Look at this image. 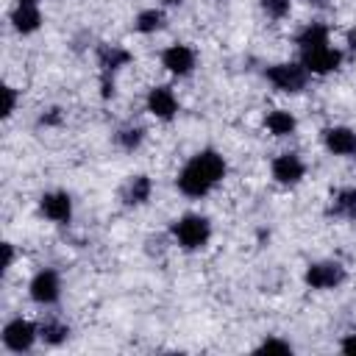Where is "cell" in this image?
Listing matches in <instances>:
<instances>
[{
	"mask_svg": "<svg viewBox=\"0 0 356 356\" xmlns=\"http://www.w3.org/2000/svg\"><path fill=\"white\" fill-rule=\"evenodd\" d=\"M273 178L278 184H298L303 178V161L295 153H281L273 161Z\"/></svg>",
	"mask_w": 356,
	"mask_h": 356,
	"instance_id": "9c48e42d",
	"label": "cell"
},
{
	"mask_svg": "<svg viewBox=\"0 0 356 356\" xmlns=\"http://www.w3.org/2000/svg\"><path fill=\"white\" fill-rule=\"evenodd\" d=\"M147 195H150V178L136 175V178H131V181H128V186H125V203H131V206L145 203V200H147Z\"/></svg>",
	"mask_w": 356,
	"mask_h": 356,
	"instance_id": "9a60e30c",
	"label": "cell"
},
{
	"mask_svg": "<svg viewBox=\"0 0 356 356\" xmlns=\"http://www.w3.org/2000/svg\"><path fill=\"white\" fill-rule=\"evenodd\" d=\"M348 44H350V47H353V50H356V28H353V31H350V33H348Z\"/></svg>",
	"mask_w": 356,
	"mask_h": 356,
	"instance_id": "4316f807",
	"label": "cell"
},
{
	"mask_svg": "<svg viewBox=\"0 0 356 356\" xmlns=\"http://www.w3.org/2000/svg\"><path fill=\"white\" fill-rule=\"evenodd\" d=\"M128 61H131V56H128L125 50H120V47H103V50H100V64H103L106 78H108V72L120 70V67L128 64Z\"/></svg>",
	"mask_w": 356,
	"mask_h": 356,
	"instance_id": "2e32d148",
	"label": "cell"
},
{
	"mask_svg": "<svg viewBox=\"0 0 356 356\" xmlns=\"http://www.w3.org/2000/svg\"><path fill=\"white\" fill-rule=\"evenodd\" d=\"M306 72L303 64H275L267 70V78L281 92H300L306 86Z\"/></svg>",
	"mask_w": 356,
	"mask_h": 356,
	"instance_id": "3957f363",
	"label": "cell"
},
{
	"mask_svg": "<svg viewBox=\"0 0 356 356\" xmlns=\"http://www.w3.org/2000/svg\"><path fill=\"white\" fill-rule=\"evenodd\" d=\"M147 108H150L156 117L170 120V117L178 111V100H175L172 89H167V86H156V89H150V95H147Z\"/></svg>",
	"mask_w": 356,
	"mask_h": 356,
	"instance_id": "30bf717a",
	"label": "cell"
},
{
	"mask_svg": "<svg viewBox=\"0 0 356 356\" xmlns=\"http://www.w3.org/2000/svg\"><path fill=\"white\" fill-rule=\"evenodd\" d=\"M172 234H175V239H178L181 248H186V250H197V248H203V245L209 242V236H211V225H209V220L200 217V214H186V217L175 220Z\"/></svg>",
	"mask_w": 356,
	"mask_h": 356,
	"instance_id": "7a4b0ae2",
	"label": "cell"
},
{
	"mask_svg": "<svg viewBox=\"0 0 356 356\" xmlns=\"http://www.w3.org/2000/svg\"><path fill=\"white\" fill-rule=\"evenodd\" d=\"M314 3H323V0H314Z\"/></svg>",
	"mask_w": 356,
	"mask_h": 356,
	"instance_id": "f546056e",
	"label": "cell"
},
{
	"mask_svg": "<svg viewBox=\"0 0 356 356\" xmlns=\"http://www.w3.org/2000/svg\"><path fill=\"white\" fill-rule=\"evenodd\" d=\"M342 281H345V270H342V264H337V261L309 264V270H306V284H309L312 289H331V286H337V284H342Z\"/></svg>",
	"mask_w": 356,
	"mask_h": 356,
	"instance_id": "8992f818",
	"label": "cell"
},
{
	"mask_svg": "<svg viewBox=\"0 0 356 356\" xmlns=\"http://www.w3.org/2000/svg\"><path fill=\"white\" fill-rule=\"evenodd\" d=\"M342 350H345L348 356H356V334H348V337L342 339Z\"/></svg>",
	"mask_w": 356,
	"mask_h": 356,
	"instance_id": "cb8c5ba5",
	"label": "cell"
},
{
	"mask_svg": "<svg viewBox=\"0 0 356 356\" xmlns=\"http://www.w3.org/2000/svg\"><path fill=\"white\" fill-rule=\"evenodd\" d=\"M300 53H303V67L314 75H325V72L337 70L339 61H342L339 50H334L328 44H317V47H309V50H300Z\"/></svg>",
	"mask_w": 356,
	"mask_h": 356,
	"instance_id": "277c9868",
	"label": "cell"
},
{
	"mask_svg": "<svg viewBox=\"0 0 356 356\" xmlns=\"http://www.w3.org/2000/svg\"><path fill=\"white\" fill-rule=\"evenodd\" d=\"M39 334H42V339H44L47 345H58V342H64V339H67V334H70V328H67L64 323H56V320H47V323H42V328H39Z\"/></svg>",
	"mask_w": 356,
	"mask_h": 356,
	"instance_id": "ac0fdd59",
	"label": "cell"
},
{
	"mask_svg": "<svg viewBox=\"0 0 356 356\" xmlns=\"http://www.w3.org/2000/svg\"><path fill=\"white\" fill-rule=\"evenodd\" d=\"M261 6H264V11H267L270 17H275V19L289 11V0H264Z\"/></svg>",
	"mask_w": 356,
	"mask_h": 356,
	"instance_id": "603a6c76",
	"label": "cell"
},
{
	"mask_svg": "<svg viewBox=\"0 0 356 356\" xmlns=\"http://www.w3.org/2000/svg\"><path fill=\"white\" fill-rule=\"evenodd\" d=\"M19 3H36V0H19Z\"/></svg>",
	"mask_w": 356,
	"mask_h": 356,
	"instance_id": "f1b7e54d",
	"label": "cell"
},
{
	"mask_svg": "<svg viewBox=\"0 0 356 356\" xmlns=\"http://www.w3.org/2000/svg\"><path fill=\"white\" fill-rule=\"evenodd\" d=\"M259 353H292V345L281 342V339H264L259 345Z\"/></svg>",
	"mask_w": 356,
	"mask_h": 356,
	"instance_id": "7402d4cb",
	"label": "cell"
},
{
	"mask_svg": "<svg viewBox=\"0 0 356 356\" xmlns=\"http://www.w3.org/2000/svg\"><path fill=\"white\" fill-rule=\"evenodd\" d=\"M164 3H181V0H164Z\"/></svg>",
	"mask_w": 356,
	"mask_h": 356,
	"instance_id": "83f0119b",
	"label": "cell"
},
{
	"mask_svg": "<svg viewBox=\"0 0 356 356\" xmlns=\"http://www.w3.org/2000/svg\"><path fill=\"white\" fill-rule=\"evenodd\" d=\"M325 147L337 156H353L356 153V134L350 128H328L323 134Z\"/></svg>",
	"mask_w": 356,
	"mask_h": 356,
	"instance_id": "7c38bea8",
	"label": "cell"
},
{
	"mask_svg": "<svg viewBox=\"0 0 356 356\" xmlns=\"http://www.w3.org/2000/svg\"><path fill=\"white\" fill-rule=\"evenodd\" d=\"M33 342H36V328H33L28 320H22V317L11 320V323L3 328V345H6L8 350H14V353L31 350Z\"/></svg>",
	"mask_w": 356,
	"mask_h": 356,
	"instance_id": "5b68a950",
	"label": "cell"
},
{
	"mask_svg": "<svg viewBox=\"0 0 356 356\" xmlns=\"http://www.w3.org/2000/svg\"><path fill=\"white\" fill-rule=\"evenodd\" d=\"M334 214L356 217V189H345V192L337 195V200H334Z\"/></svg>",
	"mask_w": 356,
	"mask_h": 356,
	"instance_id": "ffe728a7",
	"label": "cell"
},
{
	"mask_svg": "<svg viewBox=\"0 0 356 356\" xmlns=\"http://www.w3.org/2000/svg\"><path fill=\"white\" fill-rule=\"evenodd\" d=\"M222 175H225V161H222V156L214 153V150H200V153H195V156L184 164V170H181V175H178V189H181L184 195H189V197H200V195H206L209 189H214Z\"/></svg>",
	"mask_w": 356,
	"mask_h": 356,
	"instance_id": "6da1fadb",
	"label": "cell"
},
{
	"mask_svg": "<svg viewBox=\"0 0 356 356\" xmlns=\"http://www.w3.org/2000/svg\"><path fill=\"white\" fill-rule=\"evenodd\" d=\"M3 250H6V261H3V264H6V267H11V259H14V250H11V245L6 242V245H3Z\"/></svg>",
	"mask_w": 356,
	"mask_h": 356,
	"instance_id": "484cf974",
	"label": "cell"
},
{
	"mask_svg": "<svg viewBox=\"0 0 356 356\" xmlns=\"http://www.w3.org/2000/svg\"><path fill=\"white\" fill-rule=\"evenodd\" d=\"M161 64H164L170 72H175V75H186V72H192V67H195V53H192L186 44H172V47H167V50L161 53Z\"/></svg>",
	"mask_w": 356,
	"mask_h": 356,
	"instance_id": "ba28073f",
	"label": "cell"
},
{
	"mask_svg": "<svg viewBox=\"0 0 356 356\" xmlns=\"http://www.w3.org/2000/svg\"><path fill=\"white\" fill-rule=\"evenodd\" d=\"M11 22H14V28H17L19 33H31V31H36L39 22H42L36 3H19V6L14 8V14H11Z\"/></svg>",
	"mask_w": 356,
	"mask_h": 356,
	"instance_id": "4fadbf2b",
	"label": "cell"
},
{
	"mask_svg": "<svg viewBox=\"0 0 356 356\" xmlns=\"http://www.w3.org/2000/svg\"><path fill=\"white\" fill-rule=\"evenodd\" d=\"M42 211L53 222H67L70 214H72V200H70L67 192H50V195L42 197Z\"/></svg>",
	"mask_w": 356,
	"mask_h": 356,
	"instance_id": "8fae6325",
	"label": "cell"
},
{
	"mask_svg": "<svg viewBox=\"0 0 356 356\" xmlns=\"http://www.w3.org/2000/svg\"><path fill=\"white\" fill-rule=\"evenodd\" d=\"M58 295H61V281H58L56 270H42V273L33 275V281H31V298L36 303L50 306V303L58 300Z\"/></svg>",
	"mask_w": 356,
	"mask_h": 356,
	"instance_id": "52a82bcc",
	"label": "cell"
},
{
	"mask_svg": "<svg viewBox=\"0 0 356 356\" xmlns=\"http://www.w3.org/2000/svg\"><path fill=\"white\" fill-rule=\"evenodd\" d=\"M136 31H142V33H150V31H159L161 25H164V14L161 11H156V8H147V11H142L139 17H136Z\"/></svg>",
	"mask_w": 356,
	"mask_h": 356,
	"instance_id": "d6986e66",
	"label": "cell"
},
{
	"mask_svg": "<svg viewBox=\"0 0 356 356\" xmlns=\"http://www.w3.org/2000/svg\"><path fill=\"white\" fill-rule=\"evenodd\" d=\"M117 142H120L125 150H134V147L142 142V131H139V128H125V131L117 134Z\"/></svg>",
	"mask_w": 356,
	"mask_h": 356,
	"instance_id": "44dd1931",
	"label": "cell"
},
{
	"mask_svg": "<svg viewBox=\"0 0 356 356\" xmlns=\"http://www.w3.org/2000/svg\"><path fill=\"white\" fill-rule=\"evenodd\" d=\"M3 92H6V108H3V114L8 117V114L14 111V100H17V97H14V89H11V86H6Z\"/></svg>",
	"mask_w": 356,
	"mask_h": 356,
	"instance_id": "d4e9b609",
	"label": "cell"
},
{
	"mask_svg": "<svg viewBox=\"0 0 356 356\" xmlns=\"http://www.w3.org/2000/svg\"><path fill=\"white\" fill-rule=\"evenodd\" d=\"M267 128L275 136H286L295 131V117L289 111H273V114H267Z\"/></svg>",
	"mask_w": 356,
	"mask_h": 356,
	"instance_id": "e0dca14e",
	"label": "cell"
},
{
	"mask_svg": "<svg viewBox=\"0 0 356 356\" xmlns=\"http://www.w3.org/2000/svg\"><path fill=\"white\" fill-rule=\"evenodd\" d=\"M298 44H300V50H309V47H317V44H328V28L320 25V22H312L309 28L300 31Z\"/></svg>",
	"mask_w": 356,
	"mask_h": 356,
	"instance_id": "5bb4252c",
	"label": "cell"
}]
</instances>
